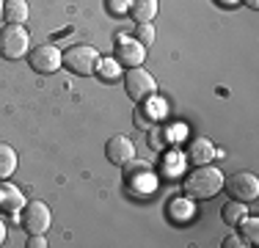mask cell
Masks as SVG:
<instances>
[{
	"instance_id": "cell-25",
	"label": "cell",
	"mask_w": 259,
	"mask_h": 248,
	"mask_svg": "<svg viewBox=\"0 0 259 248\" xmlns=\"http://www.w3.org/2000/svg\"><path fill=\"white\" fill-rule=\"evenodd\" d=\"M168 171H180L182 169V157H177V154H171L168 157V166H165Z\"/></svg>"
},
{
	"instance_id": "cell-29",
	"label": "cell",
	"mask_w": 259,
	"mask_h": 248,
	"mask_svg": "<svg viewBox=\"0 0 259 248\" xmlns=\"http://www.w3.org/2000/svg\"><path fill=\"white\" fill-rule=\"evenodd\" d=\"M3 3H6V0H0V17H3Z\"/></svg>"
},
{
	"instance_id": "cell-11",
	"label": "cell",
	"mask_w": 259,
	"mask_h": 248,
	"mask_svg": "<svg viewBox=\"0 0 259 248\" xmlns=\"http://www.w3.org/2000/svg\"><path fill=\"white\" fill-rule=\"evenodd\" d=\"M22 207H25V196H22V190L17 188V185H11L9 179H0V210L17 215Z\"/></svg>"
},
{
	"instance_id": "cell-21",
	"label": "cell",
	"mask_w": 259,
	"mask_h": 248,
	"mask_svg": "<svg viewBox=\"0 0 259 248\" xmlns=\"http://www.w3.org/2000/svg\"><path fill=\"white\" fill-rule=\"evenodd\" d=\"M135 39H138L144 47L155 45V25L152 22H138V28H135Z\"/></svg>"
},
{
	"instance_id": "cell-15",
	"label": "cell",
	"mask_w": 259,
	"mask_h": 248,
	"mask_svg": "<svg viewBox=\"0 0 259 248\" xmlns=\"http://www.w3.org/2000/svg\"><path fill=\"white\" fill-rule=\"evenodd\" d=\"M163 116H165V102H155V99L149 97V102H146L138 113V124L141 127H149V119H152V127H155V121H160Z\"/></svg>"
},
{
	"instance_id": "cell-3",
	"label": "cell",
	"mask_w": 259,
	"mask_h": 248,
	"mask_svg": "<svg viewBox=\"0 0 259 248\" xmlns=\"http://www.w3.org/2000/svg\"><path fill=\"white\" fill-rule=\"evenodd\" d=\"M124 89L133 102H144V99L157 94V80L146 69H141V66H130L124 72Z\"/></svg>"
},
{
	"instance_id": "cell-6",
	"label": "cell",
	"mask_w": 259,
	"mask_h": 248,
	"mask_svg": "<svg viewBox=\"0 0 259 248\" xmlns=\"http://www.w3.org/2000/svg\"><path fill=\"white\" fill-rule=\"evenodd\" d=\"M224 188L232 198L248 204L259 196V179L251 171H237V174H232V177H224Z\"/></svg>"
},
{
	"instance_id": "cell-5",
	"label": "cell",
	"mask_w": 259,
	"mask_h": 248,
	"mask_svg": "<svg viewBox=\"0 0 259 248\" xmlns=\"http://www.w3.org/2000/svg\"><path fill=\"white\" fill-rule=\"evenodd\" d=\"M20 223L25 226L28 234H45L47 229H50V223H53V213H50V207H47L45 201L33 198V201H25Z\"/></svg>"
},
{
	"instance_id": "cell-17",
	"label": "cell",
	"mask_w": 259,
	"mask_h": 248,
	"mask_svg": "<svg viewBox=\"0 0 259 248\" xmlns=\"http://www.w3.org/2000/svg\"><path fill=\"white\" fill-rule=\"evenodd\" d=\"M168 215L177 223L190 221V215H193V201H190V198H174V201H168Z\"/></svg>"
},
{
	"instance_id": "cell-14",
	"label": "cell",
	"mask_w": 259,
	"mask_h": 248,
	"mask_svg": "<svg viewBox=\"0 0 259 248\" xmlns=\"http://www.w3.org/2000/svg\"><path fill=\"white\" fill-rule=\"evenodd\" d=\"M157 0H133L127 14H133L135 22H152L157 17Z\"/></svg>"
},
{
	"instance_id": "cell-13",
	"label": "cell",
	"mask_w": 259,
	"mask_h": 248,
	"mask_svg": "<svg viewBox=\"0 0 259 248\" xmlns=\"http://www.w3.org/2000/svg\"><path fill=\"white\" fill-rule=\"evenodd\" d=\"M28 0H6L3 3V20L9 25H25L28 22Z\"/></svg>"
},
{
	"instance_id": "cell-23",
	"label": "cell",
	"mask_w": 259,
	"mask_h": 248,
	"mask_svg": "<svg viewBox=\"0 0 259 248\" xmlns=\"http://www.w3.org/2000/svg\"><path fill=\"white\" fill-rule=\"evenodd\" d=\"M45 245H47V237H45V234H30L28 248H45Z\"/></svg>"
},
{
	"instance_id": "cell-8",
	"label": "cell",
	"mask_w": 259,
	"mask_h": 248,
	"mask_svg": "<svg viewBox=\"0 0 259 248\" xmlns=\"http://www.w3.org/2000/svg\"><path fill=\"white\" fill-rule=\"evenodd\" d=\"M124 182L130 190H135V193H146V190L155 188V171H152L149 163H141V160H130L124 163Z\"/></svg>"
},
{
	"instance_id": "cell-20",
	"label": "cell",
	"mask_w": 259,
	"mask_h": 248,
	"mask_svg": "<svg viewBox=\"0 0 259 248\" xmlns=\"http://www.w3.org/2000/svg\"><path fill=\"white\" fill-rule=\"evenodd\" d=\"M240 229H243L245 245H254L256 240H259V221L256 218H248V215H245V218L240 221Z\"/></svg>"
},
{
	"instance_id": "cell-1",
	"label": "cell",
	"mask_w": 259,
	"mask_h": 248,
	"mask_svg": "<svg viewBox=\"0 0 259 248\" xmlns=\"http://www.w3.org/2000/svg\"><path fill=\"white\" fill-rule=\"evenodd\" d=\"M182 190L185 196L190 198V201H207V198H215L224 190V174L221 169H215V166H196L193 171L185 177L182 182Z\"/></svg>"
},
{
	"instance_id": "cell-9",
	"label": "cell",
	"mask_w": 259,
	"mask_h": 248,
	"mask_svg": "<svg viewBox=\"0 0 259 248\" xmlns=\"http://www.w3.org/2000/svg\"><path fill=\"white\" fill-rule=\"evenodd\" d=\"M116 61H119L121 66H141L144 64V58H146V47L141 45L135 36H119L116 39Z\"/></svg>"
},
{
	"instance_id": "cell-26",
	"label": "cell",
	"mask_w": 259,
	"mask_h": 248,
	"mask_svg": "<svg viewBox=\"0 0 259 248\" xmlns=\"http://www.w3.org/2000/svg\"><path fill=\"white\" fill-rule=\"evenodd\" d=\"M3 243H6V223L0 221V245H3Z\"/></svg>"
},
{
	"instance_id": "cell-27",
	"label": "cell",
	"mask_w": 259,
	"mask_h": 248,
	"mask_svg": "<svg viewBox=\"0 0 259 248\" xmlns=\"http://www.w3.org/2000/svg\"><path fill=\"white\" fill-rule=\"evenodd\" d=\"M245 6L248 9H259V0H245Z\"/></svg>"
},
{
	"instance_id": "cell-7",
	"label": "cell",
	"mask_w": 259,
	"mask_h": 248,
	"mask_svg": "<svg viewBox=\"0 0 259 248\" xmlns=\"http://www.w3.org/2000/svg\"><path fill=\"white\" fill-rule=\"evenodd\" d=\"M28 61L33 66V72L39 74H53L64 66V53H61L55 45H39L28 53Z\"/></svg>"
},
{
	"instance_id": "cell-22",
	"label": "cell",
	"mask_w": 259,
	"mask_h": 248,
	"mask_svg": "<svg viewBox=\"0 0 259 248\" xmlns=\"http://www.w3.org/2000/svg\"><path fill=\"white\" fill-rule=\"evenodd\" d=\"M130 3H133V0H105V6H108V11L110 14H127L130 11Z\"/></svg>"
},
{
	"instance_id": "cell-24",
	"label": "cell",
	"mask_w": 259,
	"mask_h": 248,
	"mask_svg": "<svg viewBox=\"0 0 259 248\" xmlns=\"http://www.w3.org/2000/svg\"><path fill=\"white\" fill-rule=\"evenodd\" d=\"M226 248H237V245H245V240L240 237V234H229V237H226V243H224Z\"/></svg>"
},
{
	"instance_id": "cell-12",
	"label": "cell",
	"mask_w": 259,
	"mask_h": 248,
	"mask_svg": "<svg viewBox=\"0 0 259 248\" xmlns=\"http://www.w3.org/2000/svg\"><path fill=\"white\" fill-rule=\"evenodd\" d=\"M215 157H218V149L212 146L209 138H190V144H188V160L190 163L204 166V163H209V160H215Z\"/></svg>"
},
{
	"instance_id": "cell-4",
	"label": "cell",
	"mask_w": 259,
	"mask_h": 248,
	"mask_svg": "<svg viewBox=\"0 0 259 248\" xmlns=\"http://www.w3.org/2000/svg\"><path fill=\"white\" fill-rule=\"evenodd\" d=\"M64 64L66 69H72L75 74H83V77H89V74L97 72V64H100V53H97L91 45H72L69 50L64 53Z\"/></svg>"
},
{
	"instance_id": "cell-2",
	"label": "cell",
	"mask_w": 259,
	"mask_h": 248,
	"mask_svg": "<svg viewBox=\"0 0 259 248\" xmlns=\"http://www.w3.org/2000/svg\"><path fill=\"white\" fill-rule=\"evenodd\" d=\"M30 53V33L25 25H6L0 30V55L9 61H20Z\"/></svg>"
},
{
	"instance_id": "cell-10",
	"label": "cell",
	"mask_w": 259,
	"mask_h": 248,
	"mask_svg": "<svg viewBox=\"0 0 259 248\" xmlns=\"http://www.w3.org/2000/svg\"><path fill=\"white\" fill-rule=\"evenodd\" d=\"M105 157H108L110 163H116V166L130 163V160L135 157V144H133V138H127V135H113V138L105 144Z\"/></svg>"
},
{
	"instance_id": "cell-28",
	"label": "cell",
	"mask_w": 259,
	"mask_h": 248,
	"mask_svg": "<svg viewBox=\"0 0 259 248\" xmlns=\"http://www.w3.org/2000/svg\"><path fill=\"white\" fill-rule=\"evenodd\" d=\"M218 3H221V6H237L240 0H218Z\"/></svg>"
},
{
	"instance_id": "cell-19",
	"label": "cell",
	"mask_w": 259,
	"mask_h": 248,
	"mask_svg": "<svg viewBox=\"0 0 259 248\" xmlns=\"http://www.w3.org/2000/svg\"><path fill=\"white\" fill-rule=\"evenodd\" d=\"M102 80H116L121 74V64L116 58H100V64H97V72Z\"/></svg>"
},
{
	"instance_id": "cell-16",
	"label": "cell",
	"mask_w": 259,
	"mask_h": 248,
	"mask_svg": "<svg viewBox=\"0 0 259 248\" xmlns=\"http://www.w3.org/2000/svg\"><path fill=\"white\" fill-rule=\"evenodd\" d=\"M248 215V210H245V201H226L224 210H221V218H224V223H229V226H240V221Z\"/></svg>"
},
{
	"instance_id": "cell-18",
	"label": "cell",
	"mask_w": 259,
	"mask_h": 248,
	"mask_svg": "<svg viewBox=\"0 0 259 248\" xmlns=\"http://www.w3.org/2000/svg\"><path fill=\"white\" fill-rule=\"evenodd\" d=\"M17 171V152L9 144H0V179H9Z\"/></svg>"
}]
</instances>
